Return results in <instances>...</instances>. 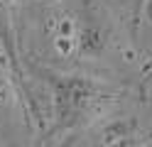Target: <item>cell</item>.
<instances>
[{"mask_svg":"<svg viewBox=\"0 0 152 147\" xmlns=\"http://www.w3.org/2000/svg\"><path fill=\"white\" fill-rule=\"evenodd\" d=\"M142 15H145L147 25L152 27V0H145V5H142Z\"/></svg>","mask_w":152,"mask_h":147,"instance_id":"8992f818","label":"cell"},{"mask_svg":"<svg viewBox=\"0 0 152 147\" xmlns=\"http://www.w3.org/2000/svg\"><path fill=\"white\" fill-rule=\"evenodd\" d=\"M44 81L52 93V115L56 130H76L98 113L103 93L93 78L44 71Z\"/></svg>","mask_w":152,"mask_h":147,"instance_id":"6da1fadb","label":"cell"},{"mask_svg":"<svg viewBox=\"0 0 152 147\" xmlns=\"http://www.w3.org/2000/svg\"><path fill=\"white\" fill-rule=\"evenodd\" d=\"M12 101H15V93H12V86L7 81V76L3 74L0 69V120L10 115V108H12Z\"/></svg>","mask_w":152,"mask_h":147,"instance_id":"5b68a950","label":"cell"},{"mask_svg":"<svg viewBox=\"0 0 152 147\" xmlns=\"http://www.w3.org/2000/svg\"><path fill=\"white\" fill-rule=\"evenodd\" d=\"M0 47L12 64H17L15 39V0H0Z\"/></svg>","mask_w":152,"mask_h":147,"instance_id":"277c9868","label":"cell"},{"mask_svg":"<svg viewBox=\"0 0 152 147\" xmlns=\"http://www.w3.org/2000/svg\"><path fill=\"white\" fill-rule=\"evenodd\" d=\"M76 39H79V56L98 59L108 52L113 27L106 10L93 0H83L76 12Z\"/></svg>","mask_w":152,"mask_h":147,"instance_id":"7a4b0ae2","label":"cell"},{"mask_svg":"<svg viewBox=\"0 0 152 147\" xmlns=\"http://www.w3.org/2000/svg\"><path fill=\"white\" fill-rule=\"evenodd\" d=\"M44 34L49 42L52 52L59 59H71L79 56V39H76V12L66 7H56L47 15L44 22Z\"/></svg>","mask_w":152,"mask_h":147,"instance_id":"3957f363","label":"cell"}]
</instances>
